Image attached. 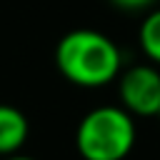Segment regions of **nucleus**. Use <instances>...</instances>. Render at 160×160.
Listing matches in <instances>:
<instances>
[{"instance_id":"0eeeda50","label":"nucleus","mask_w":160,"mask_h":160,"mask_svg":"<svg viewBox=\"0 0 160 160\" xmlns=\"http://www.w3.org/2000/svg\"><path fill=\"white\" fill-rule=\"evenodd\" d=\"M0 160H38L32 155H22V152H15V155H8V158H0Z\"/></svg>"},{"instance_id":"f03ea898","label":"nucleus","mask_w":160,"mask_h":160,"mask_svg":"<svg viewBox=\"0 0 160 160\" xmlns=\"http://www.w3.org/2000/svg\"><path fill=\"white\" fill-rule=\"evenodd\" d=\"M135 140V115L122 105H98L75 128V150L82 160H125Z\"/></svg>"},{"instance_id":"6e6552de","label":"nucleus","mask_w":160,"mask_h":160,"mask_svg":"<svg viewBox=\"0 0 160 160\" xmlns=\"http://www.w3.org/2000/svg\"><path fill=\"white\" fill-rule=\"evenodd\" d=\"M158 120H160V112H158Z\"/></svg>"},{"instance_id":"7ed1b4c3","label":"nucleus","mask_w":160,"mask_h":160,"mask_svg":"<svg viewBox=\"0 0 160 160\" xmlns=\"http://www.w3.org/2000/svg\"><path fill=\"white\" fill-rule=\"evenodd\" d=\"M120 105L135 118H158L160 112V70L152 62L122 68L118 78Z\"/></svg>"},{"instance_id":"f257e3e1","label":"nucleus","mask_w":160,"mask_h":160,"mask_svg":"<svg viewBox=\"0 0 160 160\" xmlns=\"http://www.w3.org/2000/svg\"><path fill=\"white\" fill-rule=\"evenodd\" d=\"M55 65L60 75L78 88H102L120 78L122 52L105 32L78 28L58 40Z\"/></svg>"},{"instance_id":"20e7f679","label":"nucleus","mask_w":160,"mask_h":160,"mask_svg":"<svg viewBox=\"0 0 160 160\" xmlns=\"http://www.w3.org/2000/svg\"><path fill=\"white\" fill-rule=\"evenodd\" d=\"M30 125L20 108L0 102V158L15 155L28 142Z\"/></svg>"},{"instance_id":"423d86ee","label":"nucleus","mask_w":160,"mask_h":160,"mask_svg":"<svg viewBox=\"0 0 160 160\" xmlns=\"http://www.w3.org/2000/svg\"><path fill=\"white\" fill-rule=\"evenodd\" d=\"M115 8H120V10H125V12H138V10H145V8H150L155 0H110Z\"/></svg>"},{"instance_id":"39448f33","label":"nucleus","mask_w":160,"mask_h":160,"mask_svg":"<svg viewBox=\"0 0 160 160\" xmlns=\"http://www.w3.org/2000/svg\"><path fill=\"white\" fill-rule=\"evenodd\" d=\"M138 42H140L142 55L152 65H160V8L150 10L142 18L140 30H138Z\"/></svg>"}]
</instances>
